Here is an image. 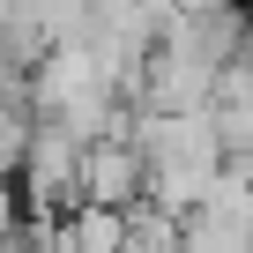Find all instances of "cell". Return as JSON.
I'll return each mask as SVG.
<instances>
[{"label": "cell", "instance_id": "cell-1", "mask_svg": "<svg viewBox=\"0 0 253 253\" xmlns=\"http://www.w3.org/2000/svg\"><path fill=\"white\" fill-rule=\"evenodd\" d=\"M149 201V164L134 142H89L82 149V209H142Z\"/></svg>", "mask_w": 253, "mask_h": 253}]
</instances>
